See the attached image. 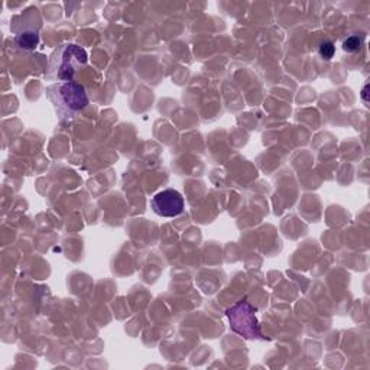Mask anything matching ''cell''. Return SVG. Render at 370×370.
Masks as SVG:
<instances>
[{
	"label": "cell",
	"instance_id": "6",
	"mask_svg": "<svg viewBox=\"0 0 370 370\" xmlns=\"http://www.w3.org/2000/svg\"><path fill=\"white\" fill-rule=\"evenodd\" d=\"M364 44V37L363 35H350L343 41V51L349 53V54H356L360 53L362 48Z\"/></svg>",
	"mask_w": 370,
	"mask_h": 370
},
{
	"label": "cell",
	"instance_id": "5",
	"mask_svg": "<svg viewBox=\"0 0 370 370\" xmlns=\"http://www.w3.org/2000/svg\"><path fill=\"white\" fill-rule=\"evenodd\" d=\"M16 44H18L24 49H33L39 44V28H25L16 32Z\"/></svg>",
	"mask_w": 370,
	"mask_h": 370
},
{
	"label": "cell",
	"instance_id": "2",
	"mask_svg": "<svg viewBox=\"0 0 370 370\" xmlns=\"http://www.w3.org/2000/svg\"><path fill=\"white\" fill-rule=\"evenodd\" d=\"M89 55L84 48L76 44L58 46L49 62V73L57 80L73 81L74 76L87 64Z\"/></svg>",
	"mask_w": 370,
	"mask_h": 370
},
{
	"label": "cell",
	"instance_id": "7",
	"mask_svg": "<svg viewBox=\"0 0 370 370\" xmlns=\"http://www.w3.org/2000/svg\"><path fill=\"white\" fill-rule=\"evenodd\" d=\"M318 53H319V55H321L324 60H331L333 57H334V54H335V45H334V42H331V41H324V42H321V44H319V46H318Z\"/></svg>",
	"mask_w": 370,
	"mask_h": 370
},
{
	"label": "cell",
	"instance_id": "1",
	"mask_svg": "<svg viewBox=\"0 0 370 370\" xmlns=\"http://www.w3.org/2000/svg\"><path fill=\"white\" fill-rule=\"evenodd\" d=\"M48 97L54 103L57 112L70 119L84 110L89 105V96L86 89L76 81H58L46 90Z\"/></svg>",
	"mask_w": 370,
	"mask_h": 370
},
{
	"label": "cell",
	"instance_id": "4",
	"mask_svg": "<svg viewBox=\"0 0 370 370\" xmlns=\"http://www.w3.org/2000/svg\"><path fill=\"white\" fill-rule=\"evenodd\" d=\"M150 207L158 215L173 218L184 213L185 201L179 191L174 188H166L154 195L152 201H150Z\"/></svg>",
	"mask_w": 370,
	"mask_h": 370
},
{
	"label": "cell",
	"instance_id": "8",
	"mask_svg": "<svg viewBox=\"0 0 370 370\" xmlns=\"http://www.w3.org/2000/svg\"><path fill=\"white\" fill-rule=\"evenodd\" d=\"M367 89H369V86H367V84H366L364 89H363V91H362V97H363L364 102H367Z\"/></svg>",
	"mask_w": 370,
	"mask_h": 370
},
{
	"label": "cell",
	"instance_id": "3",
	"mask_svg": "<svg viewBox=\"0 0 370 370\" xmlns=\"http://www.w3.org/2000/svg\"><path fill=\"white\" fill-rule=\"evenodd\" d=\"M226 315L230 321V328L240 337L247 340H261L262 333L256 317V308L250 306L246 299L239 301L238 304L227 308Z\"/></svg>",
	"mask_w": 370,
	"mask_h": 370
}]
</instances>
